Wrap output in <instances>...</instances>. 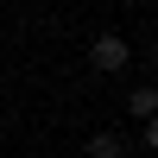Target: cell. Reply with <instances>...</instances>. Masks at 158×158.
Instances as JSON below:
<instances>
[{"label":"cell","mask_w":158,"mask_h":158,"mask_svg":"<svg viewBox=\"0 0 158 158\" xmlns=\"http://www.w3.org/2000/svg\"><path fill=\"white\" fill-rule=\"evenodd\" d=\"M120 152H127L120 133H95V139H89V158H120Z\"/></svg>","instance_id":"obj_3"},{"label":"cell","mask_w":158,"mask_h":158,"mask_svg":"<svg viewBox=\"0 0 158 158\" xmlns=\"http://www.w3.org/2000/svg\"><path fill=\"white\" fill-rule=\"evenodd\" d=\"M127 57H133V51H127V38H120V32H101L95 44H89V63H95V70H108V76H114V70H127Z\"/></svg>","instance_id":"obj_1"},{"label":"cell","mask_w":158,"mask_h":158,"mask_svg":"<svg viewBox=\"0 0 158 158\" xmlns=\"http://www.w3.org/2000/svg\"><path fill=\"white\" fill-rule=\"evenodd\" d=\"M127 114H133V120H152V114H158V89H152V82L133 89V95H127Z\"/></svg>","instance_id":"obj_2"},{"label":"cell","mask_w":158,"mask_h":158,"mask_svg":"<svg viewBox=\"0 0 158 158\" xmlns=\"http://www.w3.org/2000/svg\"><path fill=\"white\" fill-rule=\"evenodd\" d=\"M146 146L158 152V114H152V120H146Z\"/></svg>","instance_id":"obj_4"}]
</instances>
